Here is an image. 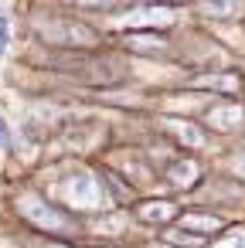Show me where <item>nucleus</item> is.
I'll return each instance as SVG.
<instances>
[{
	"label": "nucleus",
	"mask_w": 245,
	"mask_h": 248,
	"mask_svg": "<svg viewBox=\"0 0 245 248\" xmlns=\"http://www.w3.org/2000/svg\"><path fill=\"white\" fill-rule=\"evenodd\" d=\"M58 28L62 31H41V34L48 41H58V45H92L96 41V34L82 24H58Z\"/></svg>",
	"instance_id": "nucleus-3"
},
{
	"label": "nucleus",
	"mask_w": 245,
	"mask_h": 248,
	"mask_svg": "<svg viewBox=\"0 0 245 248\" xmlns=\"http://www.w3.org/2000/svg\"><path fill=\"white\" fill-rule=\"evenodd\" d=\"M55 190H58V197H62L65 204H72V207H99V201H102V190L96 187V180H92L89 173H72V177H65Z\"/></svg>",
	"instance_id": "nucleus-1"
},
{
	"label": "nucleus",
	"mask_w": 245,
	"mask_h": 248,
	"mask_svg": "<svg viewBox=\"0 0 245 248\" xmlns=\"http://www.w3.org/2000/svg\"><path fill=\"white\" fill-rule=\"evenodd\" d=\"M163 241H170V245H180V248H201L204 245V234H187V231H180V228H170L167 234H163Z\"/></svg>",
	"instance_id": "nucleus-9"
},
{
	"label": "nucleus",
	"mask_w": 245,
	"mask_h": 248,
	"mask_svg": "<svg viewBox=\"0 0 245 248\" xmlns=\"http://www.w3.org/2000/svg\"><path fill=\"white\" fill-rule=\"evenodd\" d=\"M31 248H68V245H55V241H34Z\"/></svg>",
	"instance_id": "nucleus-14"
},
{
	"label": "nucleus",
	"mask_w": 245,
	"mask_h": 248,
	"mask_svg": "<svg viewBox=\"0 0 245 248\" xmlns=\"http://www.w3.org/2000/svg\"><path fill=\"white\" fill-rule=\"evenodd\" d=\"M197 163H191V160H177V163H170L167 167V177L177 184V187H187V184H194L197 180Z\"/></svg>",
	"instance_id": "nucleus-5"
},
{
	"label": "nucleus",
	"mask_w": 245,
	"mask_h": 248,
	"mask_svg": "<svg viewBox=\"0 0 245 248\" xmlns=\"http://www.w3.org/2000/svg\"><path fill=\"white\" fill-rule=\"evenodd\" d=\"M17 207L28 214L31 224H38V228H45V231H68V228H72V221H68L65 214H58L55 207H48L41 197H21Z\"/></svg>",
	"instance_id": "nucleus-2"
},
{
	"label": "nucleus",
	"mask_w": 245,
	"mask_h": 248,
	"mask_svg": "<svg viewBox=\"0 0 245 248\" xmlns=\"http://www.w3.org/2000/svg\"><path fill=\"white\" fill-rule=\"evenodd\" d=\"M194 85H225V89H238V75H214V78H197Z\"/></svg>",
	"instance_id": "nucleus-10"
},
{
	"label": "nucleus",
	"mask_w": 245,
	"mask_h": 248,
	"mask_svg": "<svg viewBox=\"0 0 245 248\" xmlns=\"http://www.w3.org/2000/svg\"><path fill=\"white\" fill-rule=\"evenodd\" d=\"M177 214V207L170 204V201H150V204H140V217L143 221H167V217H174Z\"/></svg>",
	"instance_id": "nucleus-7"
},
{
	"label": "nucleus",
	"mask_w": 245,
	"mask_h": 248,
	"mask_svg": "<svg viewBox=\"0 0 245 248\" xmlns=\"http://www.w3.org/2000/svg\"><path fill=\"white\" fill-rule=\"evenodd\" d=\"M4 143H7V123L0 119V146H4Z\"/></svg>",
	"instance_id": "nucleus-15"
},
{
	"label": "nucleus",
	"mask_w": 245,
	"mask_h": 248,
	"mask_svg": "<svg viewBox=\"0 0 245 248\" xmlns=\"http://www.w3.org/2000/svg\"><path fill=\"white\" fill-rule=\"evenodd\" d=\"M208 119H211V126H218V129H235V126H242L245 123V109L242 106H214L211 112H208Z\"/></svg>",
	"instance_id": "nucleus-4"
},
{
	"label": "nucleus",
	"mask_w": 245,
	"mask_h": 248,
	"mask_svg": "<svg viewBox=\"0 0 245 248\" xmlns=\"http://www.w3.org/2000/svg\"><path fill=\"white\" fill-rule=\"evenodd\" d=\"M194 231V228H201V231H221V217H211V214H187L184 221H180V231Z\"/></svg>",
	"instance_id": "nucleus-8"
},
{
	"label": "nucleus",
	"mask_w": 245,
	"mask_h": 248,
	"mask_svg": "<svg viewBox=\"0 0 245 248\" xmlns=\"http://www.w3.org/2000/svg\"><path fill=\"white\" fill-rule=\"evenodd\" d=\"M235 170H238V173H242V177H245V153H242V156H238V163H235Z\"/></svg>",
	"instance_id": "nucleus-16"
},
{
	"label": "nucleus",
	"mask_w": 245,
	"mask_h": 248,
	"mask_svg": "<svg viewBox=\"0 0 245 248\" xmlns=\"http://www.w3.org/2000/svg\"><path fill=\"white\" fill-rule=\"evenodd\" d=\"M163 129H167V133H180V140H184L187 146H201V143H204V136H201V129H197L194 123H180V119H167V123H163Z\"/></svg>",
	"instance_id": "nucleus-6"
},
{
	"label": "nucleus",
	"mask_w": 245,
	"mask_h": 248,
	"mask_svg": "<svg viewBox=\"0 0 245 248\" xmlns=\"http://www.w3.org/2000/svg\"><path fill=\"white\" fill-rule=\"evenodd\" d=\"M7 41H11V31H7V21L0 17V55H4V48H7Z\"/></svg>",
	"instance_id": "nucleus-13"
},
{
	"label": "nucleus",
	"mask_w": 245,
	"mask_h": 248,
	"mask_svg": "<svg viewBox=\"0 0 245 248\" xmlns=\"http://www.w3.org/2000/svg\"><path fill=\"white\" fill-rule=\"evenodd\" d=\"M130 45H136V48H160V45H163V38H147V34H133V38H130Z\"/></svg>",
	"instance_id": "nucleus-11"
},
{
	"label": "nucleus",
	"mask_w": 245,
	"mask_h": 248,
	"mask_svg": "<svg viewBox=\"0 0 245 248\" xmlns=\"http://www.w3.org/2000/svg\"><path fill=\"white\" fill-rule=\"evenodd\" d=\"M218 248H245V231H231Z\"/></svg>",
	"instance_id": "nucleus-12"
}]
</instances>
